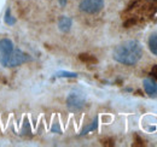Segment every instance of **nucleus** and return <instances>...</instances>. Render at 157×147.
<instances>
[{"label":"nucleus","instance_id":"f257e3e1","mask_svg":"<svg viewBox=\"0 0 157 147\" xmlns=\"http://www.w3.org/2000/svg\"><path fill=\"white\" fill-rule=\"evenodd\" d=\"M143 47L137 40H128L118 45L114 51V59L123 65H134L141 59Z\"/></svg>","mask_w":157,"mask_h":147},{"label":"nucleus","instance_id":"f03ea898","mask_svg":"<svg viewBox=\"0 0 157 147\" xmlns=\"http://www.w3.org/2000/svg\"><path fill=\"white\" fill-rule=\"evenodd\" d=\"M86 96L81 91H73L67 98V107L71 112H78L85 107Z\"/></svg>","mask_w":157,"mask_h":147},{"label":"nucleus","instance_id":"7ed1b4c3","mask_svg":"<svg viewBox=\"0 0 157 147\" xmlns=\"http://www.w3.org/2000/svg\"><path fill=\"white\" fill-rule=\"evenodd\" d=\"M13 50H15L13 42L10 39L0 40V64L2 66L9 65V60H10V57L12 55Z\"/></svg>","mask_w":157,"mask_h":147},{"label":"nucleus","instance_id":"20e7f679","mask_svg":"<svg viewBox=\"0 0 157 147\" xmlns=\"http://www.w3.org/2000/svg\"><path fill=\"white\" fill-rule=\"evenodd\" d=\"M78 7L87 15H96L103 10L104 0H81Z\"/></svg>","mask_w":157,"mask_h":147},{"label":"nucleus","instance_id":"39448f33","mask_svg":"<svg viewBox=\"0 0 157 147\" xmlns=\"http://www.w3.org/2000/svg\"><path fill=\"white\" fill-rule=\"evenodd\" d=\"M29 60H30V57L27 55V53L22 52L18 48H15L13 52H12V55H11V57H10V60H9V65H7V66H10V68L20 66L23 63H27V62H29Z\"/></svg>","mask_w":157,"mask_h":147},{"label":"nucleus","instance_id":"423d86ee","mask_svg":"<svg viewBox=\"0 0 157 147\" xmlns=\"http://www.w3.org/2000/svg\"><path fill=\"white\" fill-rule=\"evenodd\" d=\"M144 85V89L146 94L151 98H156L157 96V83L152 80V78H145L143 81Z\"/></svg>","mask_w":157,"mask_h":147},{"label":"nucleus","instance_id":"0eeeda50","mask_svg":"<svg viewBox=\"0 0 157 147\" xmlns=\"http://www.w3.org/2000/svg\"><path fill=\"white\" fill-rule=\"evenodd\" d=\"M71 24H73V21L71 18L67 17V16H62L58 21V27L59 30L63 32V33H68L71 28Z\"/></svg>","mask_w":157,"mask_h":147},{"label":"nucleus","instance_id":"6e6552de","mask_svg":"<svg viewBox=\"0 0 157 147\" xmlns=\"http://www.w3.org/2000/svg\"><path fill=\"white\" fill-rule=\"evenodd\" d=\"M149 48H150L151 53L157 55V33L152 34L149 39Z\"/></svg>","mask_w":157,"mask_h":147},{"label":"nucleus","instance_id":"1a4fd4ad","mask_svg":"<svg viewBox=\"0 0 157 147\" xmlns=\"http://www.w3.org/2000/svg\"><path fill=\"white\" fill-rule=\"evenodd\" d=\"M4 22L7 24V25H13L15 23H16V18L11 15V11H10V9H7L6 10V12H5V16H4Z\"/></svg>","mask_w":157,"mask_h":147},{"label":"nucleus","instance_id":"9d476101","mask_svg":"<svg viewBox=\"0 0 157 147\" xmlns=\"http://www.w3.org/2000/svg\"><path fill=\"white\" fill-rule=\"evenodd\" d=\"M97 127H98V118L96 117V118L93 119V122H92L87 128H85L82 131H81V134H80V135H85V134H87V133H90V131H92V130H96Z\"/></svg>","mask_w":157,"mask_h":147},{"label":"nucleus","instance_id":"9b49d317","mask_svg":"<svg viewBox=\"0 0 157 147\" xmlns=\"http://www.w3.org/2000/svg\"><path fill=\"white\" fill-rule=\"evenodd\" d=\"M56 77H78V74L70 71H58L56 74Z\"/></svg>","mask_w":157,"mask_h":147},{"label":"nucleus","instance_id":"f8f14e48","mask_svg":"<svg viewBox=\"0 0 157 147\" xmlns=\"http://www.w3.org/2000/svg\"><path fill=\"white\" fill-rule=\"evenodd\" d=\"M52 131H53V133H60V129H59L58 123H55V126L52 127Z\"/></svg>","mask_w":157,"mask_h":147},{"label":"nucleus","instance_id":"ddd939ff","mask_svg":"<svg viewBox=\"0 0 157 147\" xmlns=\"http://www.w3.org/2000/svg\"><path fill=\"white\" fill-rule=\"evenodd\" d=\"M58 2H59V5H60V6H63V7H64V6L67 5L68 0H58Z\"/></svg>","mask_w":157,"mask_h":147},{"label":"nucleus","instance_id":"4468645a","mask_svg":"<svg viewBox=\"0 0 157 147\" xmlns=\"http://www.w3.org/2000/svg\"><path fill=\"white\" fill-rule=\"evenodd\" d=\"M152 74H154V76L157 78V65L154 66V69H152Z\"/></svg>","mask_w":157,"mask_h":147}]
</instances>
